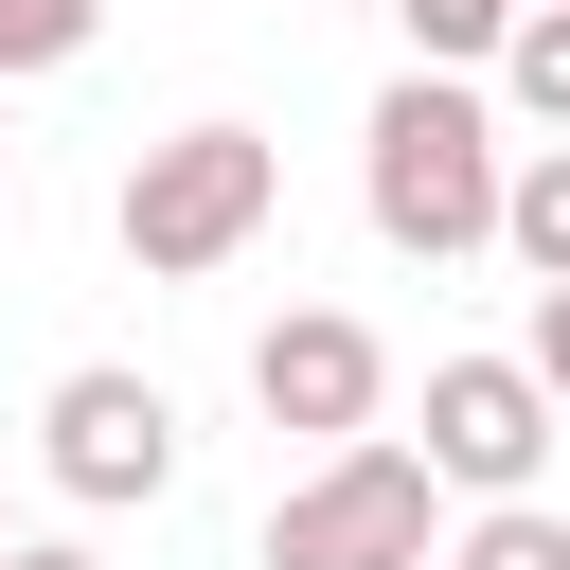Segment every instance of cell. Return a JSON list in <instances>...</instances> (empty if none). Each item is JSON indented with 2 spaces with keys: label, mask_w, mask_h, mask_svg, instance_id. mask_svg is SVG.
<instances>
[{
  "label": "cell",
  "mask_w": 570,
  "mask_h": 570,
  "mask_svg": "<svg viewBox=\"0 0 570 570\" xmlns=\"http://www.w3.org/2000/svg\"><path fill=\"white\" fill-rule=\"evenodd\" d=\"M499 178H517V142H499V89H481V71H392V89H374V125H356V214H374V249H410V267L499 249Z\"/></svg>",
  "instance_id": "6da1fadb"
},
{
  "label": "cell",
  "mask_w": 570,
  "mask_h": 570,
  "mask_svg": "<svg viewBox=\"0 0 570 570\" xmlns=\"http://www.w3.org/2000/svg\"><path fill=\"white\" fill-rule=\"evenodd\" d=\"M267 214H285V142H267V125H160V142L125 160V196H107V232H125V267H142V285L232 267Z\"/></svg>",
  "instance_id": "7a4b0ae2"
},
{
  "label": "cell",
  "mask_w": 570,
  "mask_h": 570,
  "mask_svg": "<svg viewBox=\"0 0 570 570\" xmlns=\"http://www.w3.org/2000/svg\"><path fill=\"white\" fill-rule=\"evenodd\" d=\"M267 570H445V481H428V445H392V428L321 445V463L267 499Z\"/></svg>",
  "instance_id": "3957f363"
},
{
  "label": "cell",
  "mask_w": 570,
  "mask_h": 570,
  "mask_svg": "<svg viewBox=\"0 0 570 570\" xmlns=\"http://www.w3.org/2000/svg\"><path fill=\"white\" fill-rule=\"evenodd\" d=\"M36 463H53L71 517H142V499H178V392L125 374V356H71L36 392Z\"/></svg>",
  "instance_id": "277c9868"
},
{
  "label": "cell",
  "mask_w": 570,
  "mask_h": 570,
  "mask_svg": "<svg viewBox=\"0 0 570 570\" xmlns=\"http://www.w3.org/2000/svg\"><path fill=\"white\" fill-rule=\"evenodd\" d=\"M552 392H534V356H428V481L445 499H534V463H552Z\"/></svg>",
  "instance_id": "5b68a950"
},
{
  "label": "cell",
  "mask_w": 570,
  "mask_h": 570,
  "mask_svg": "<svg viewBox=\"0 0 570 570\" xmlns=\"http://www.w3.org/2000/svg\"><path fill=\"white\" fill-rule=\"evenodd\" d=\"M249 410L303 428V445H356V428L392 410V338H374L356 303H285V321L249 338Z\"/></svg>",
  "instance_id": "8992f818"
},
{
  "label": "cell",
  "mask_w": 570,
  "mask_h": 570,
  "mask_svg": "<svg viewBox=\"0 0 570 570\" xmlns=\"http://www.w3.org/2000/svg\"><path fill=\"white\" fill-rule=\"evenodd\" d=\"M499 125H534V142H570V0H517V36H499Z\"/></svg>",
  "instance_id": "52a82bcc"
},
{
  "label": "cell",
  "mask_w": 570,
  "mask_h": 570,
  "mask_svg": "<svg viewBox=\"0 0 570 570\" xmlns=\"http://www.w3.org/2000/svg\"><path fill=\"white\" fill-rule=\"evenodd\" d=\"M499 249H517V285H570V142H517V178H499Z\"/></svg>",
  "instance_id": "ba28073f"
},
{
  "label": "cell",
  "mask_w": 570,
  "mask_h": 570,
  "mask_svg": "<svg viewBox=\"0 0 570 570\" xmlns=\"http://www.w3.org/2000/svg\"><path fill=\"white\" fill-rule=\"evenodd\" d=\"M445 570H570V517L552 499H463L445 517Z\"/></svg>",
  "instance_id": "9c48e42d"
},
{
  "label": "cell",
  "mask_w": 570,
  "mask_h": 570,
  "mask_svg": "<svg viewBox=\"0 0 570 570\" xmlns=\"http://www.w3.org/2000/svg\"><path fill=\"white\" fill-rule=\"evenodd\" d=\"M392 36H410V71H499V36H517V0H374Z\"/></svg>",
  "instance_id": "30bf717a"
},
{
  "label": "cell",
  "mask_w": 570,
  "mask_h": 570,
  "mask_svg": "<svg viewBox=\"0 0 570 570\" xmlns=\"http://www.w3.org/2000/svg\"><path fill=\"white\" fill-rule=\"evenodd\" d=\"M107 36V0H0V89H36V71H71Z\"/></svg>",
  "instance_id": "8fae6325"
},
{
  "label": "cell",
  "mask_w": 570,
  "mask_h": 570,
  "mask_svg": "<svg viewBox=\"0 0 570 570\" xmlns=\"http://www.w3.org/2000/svg\"><path fill=\"white\" fill-rule=\"evenodd\" d=\"M517 356H534V392L570 410V285H534V321H517Z\"/></svg>",
  "instance_id": "7c38bea8"
},
{
  "label": "cell",
  "mask_w": 570,
  "mask_h": 570,
  "mask_svg": "<svg viewBox=\"0 0 570 570\" xmlns=\"http://www.w3.org/2000/svg\"><path fill=\"white\" fill-rule=\"evenodd\" d=\"M0 570H107V552H89V534H18Z\"/></svg>",
  "instance_id": "4fadbf2b"
},
{
  "label": "cell",
  "mask_w": 570,
  "mask_h": 570,
  "mask_svg": "<svg viewBox=\"0 0 570 570\" xmlns=\"http://www.w3.org/2000/svg\"><path fill=\"white\" fill-rule=\"evenodd\" d=\"M0 178H18V142H0Z\"/></svg>",
  "instance_id": "5bb4252c"
},
{
  "label": "cell",
  "mask_w": 570,
  "mask_h": 570,
  "mask_svg": "<svg viewBox=\"0 0 570 570\" xmlns=\"http://www.w3.org/2000/svg\"><path fill=\"white\" fill-rule=\"evenodd\" d=\"M0 552H18V517H0Z\"/></svg>",
  "instance_id": "9a60e30c"
}]
</instances>
